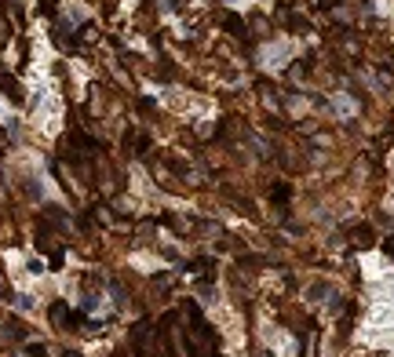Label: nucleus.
Masks as SVG:
<instances>
[{
    "label": "nucleus",
    "instance_id": "1",
    "mask_svg": "<svg viewBox=\"0 0 394 357\" xmlns=\"http://www.w3.org/2000/svg\"><path fill=\"white\" fill-rule=\"evenodd\" d=\"M288 55H292V44H285V40H274V44H267V48L259 51V62L267 66V70H281V66L288 62Z\"/></svg>",
    "mask_w": 394,
    "mask_h": 357
}]
</instances>
